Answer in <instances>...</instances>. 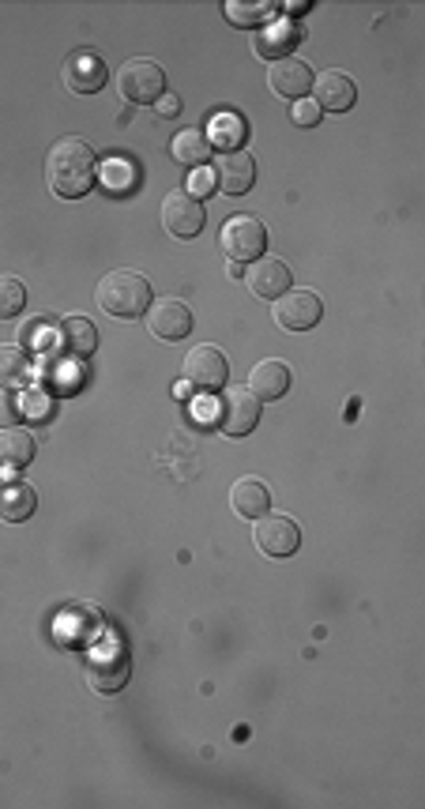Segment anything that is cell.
<instances>
[{
	"instance_id": "cell-1",
	"label": "cell",
	"mask_w": 425,
	"mask_h": 809,
	"mask_svg": "<svg viewBox=\"0 0 425 809\" xmlns=\"http://www.w3.org/2000/svg\"><path fill=\"white\" fill-rule=\"evenodd\" d=\"M99 181V162H94V147L79 136H65L49 147L46 155V184L53 196L79 200L94 189Z\"/></svg>"
},
{
	"instance_id": "cell-2",
	"label": "cell",
	"mask_w": 425,
	"mask_h": 809,
	"mask_svg": "<svg viewBox=\"0 0 425 809\" xmlns=\"http://www.w3.org/2000/svg\"><path fill=\"white\" fill-rule=\"evenodd\" d=\"M150 302H155V290L139 271H110V276H102L99 283V305L110 316H118V321H136V316H144L150 310Z\"/></svg>"
},
{
	"instance_id": "cell-3",
	"label": "cell",
	"mask_w": 425,
	"mask_h": 809,
	"mask_svg": "<svg viewBox=\"0 0 425 809\" xmlns=\"http://www.w3.org/2000/svg\"><path fill=\"white\" fill-rule=\"evenodd\" d=\"M118 91H121V99L132 105H155L166 94V72L155 60L132 57L118 72Z\"/></svg>"
},
{
	"instance_id": "cell-4",
	"label": "cell",
	"mask_w": 425,
	"mask_h": 809,
	"mask_svg": "<svg viewBox=\"0 0 425 809\" xmlns=\"http://www.w3.org/2000/svg\"><path fill=\"white\" fill-rule=\"evenodd\" d=\"M219 245L234 263H253L268 249V231L256 215H230L223 223V234H219Z\"/></svg>"
},
{
	"instance_id": "cell-5",
	"label": "cell",
	"mask_w": 425,
	"mask_h": 809,
	"mask_svg": "<svg viewBox=\"0 0 425 809\" xmlns=\"http://www.w3.org/2000/svg\"><path fill=\"white\" fill-rule=\"evenodd\" d=\"M181 377H184V384H192V389H200V392H219L230 377V362L223 350L203 342V347H192L189 355H184Z\"/></svg>"
},
{
	"instance_id": "cell-6",
	"label": "cell",
	"mask_w": 425,
	"mask_h": 809,
	"mask_svg": "<svg viewBox=\"0 0 425 809\" xmlns=\"http://www.w3.org/2000/svg\"><path fill=\"white\" fill-rule=\"evenodd\" d=\"M215 407V422L226 437H249L260 422V400L249 389H230L223 400L211 403Z\"/></svg>"
},
{
	"instance_id": "cell-7",
	"label": "cell",
	"mask_w": 425,
	"mask_h": 809,
	"mask_svg": "<svg viewBox=\"0 0 425 809\" xmlns=\"http://www.w3.org/2000/svg\"><path fill=\"white\" fill-rule=\"evenodd\" d=\"M253 539H256V550L264 553V558H294L298 547H301V531L298 524L290 520V516H271L264 513L260 520L253 527Z\"/></svg>"
},
{
	"instance_id": "cell-8",
	"label": "cell",
	"mask_w": 425,
	"mask_h": 809,
	"mask_svg": "<svg viewBox=\"0 0 425 809\" xmlns=\"http://www.w3.org/2000/svg\"><path fill=\"white\" fill-rule=\"evenodd\" d=\"M324 316V302L313 290H287L276 302V324L282 332H309Z\"/></svg>"
},
{
	"instance_id": "cell-9",
	"label": "cell",
	"mask_w": 425,
	"mask_h": 809,
	"mask_svg": "<svg viewBox=\"0 0 425 809\" xmlns=\"http://www.w3.org/2000/svg\"><path fill=\"white\" fill-rule=\"evenodd\" d=\"M87 682L99 693H118L128 685V652L118 644H102L87 663Z\"/></svg>"
},
{
	"instance_id": "cell-10",
	"label": "cell",
	"mask_w": 425,
	"mask_h": 809,
	"mask_svg": "<svg viewBox=\"0 0 425 809\" xmlns=\"http://www.w3.org/2000/svg\"><path fill=\"white\" fill-rule=\"evenodd\" d=\"M147 316V332L155 339H166V342H177L184 339L192 332V313L184 302H177V297H163V302H150V310L144 313Z\"/></svg>"
},
{
	"instance_id": "cell-11",
	"label": "cell",
	"mask_w": 425,
	"mask_h": 809,
	"mask_svg": "<svg viewBox=\"0 0 425 809\" xmlns=\"http://www.w3.org/2000/svg\"><path fill=\"white\" fill-rule=\"evenodd\" d=\"M203 204L197 196H189L184 189L170 192V196L163 200V226L170 231L174 237H197L203 231Z\"/></svg>"
},
{
	"instance_id": "cell-12",
	"label": "cell",
	"mask_w": 425,
	"mask_h": 809,
	"mask_svg": "<svg viewBox=\"0 0 425 809\" xmlns=\"http://www.w3.org/2000/svg\"><path fill=\"white\" fill-rule=\"evenodd\" d=\"M245 283H249V290L256 297H264V302H279L282 294L290 290V268L276 257H260L249 263V271H245Z\"/></svg>"
},
{
	"instance_id": "cell-13",
	"label": "cell",
	"mask_w": 425,
	"mask_h": 809,
	"mask_svg": "<svg viewBox=\"0 0 425 809\" xmlns=\"http://www.w3.org/2000/svg\"><path fill=\"white\" fill-rule=\"evenodd\" d=\"M313 68L305 65V60H298V57H282V60H276V65H271V72H268V83H271V91L276 94H282V99H290V102H301L305 99L309 91H313Z\"/></svg>"
},
{
	"instance_id": "cell-14",
	"label": "cell",
	"mask_w": 425,
	"mask_h": 809,
	"mask_svg": "<svg viewBox=\"0 0 425 809\" xmlns=\"http://www.w3.org/2000/svg\"><path fill=\"white\" fill-rule=\"evenodd\" d=\"M211 173H215V184L226 192V196H245L256 181V162H253L249 151H226Z\"/></svg>"
},
{
	"instance_id": "cell-15",
	"label": "cell",
	"mask_w": 425,
	"mask_h": 809,
	"mask_svg": "<svg viewBox=\"0 0 425 809\" xmlns=\"http://www.w3.org/2000/svg\"><path fill=\"white\" fill-rule=\"evenodd\" d=\"M65 87L76 94H94L105 87V65L102 57H94V53L79 49L72 57L65 60Z\"/></svg>"
},
{
	"instance_id": "cell-16",
	"label": "cell",
	"mask_w": 425,
	"mask_h": 809,
	"mask_svg": "<svg viewBox=\"0 0 425 809\" xmlns=\"http://www.w3.org/2000/svg\"><path fill=\"white\" fill-rule=\"evenodd\" d=\"M313 91H316V105L321 110H332V113H347L354 102H358V87H354V79L347 72H324L313 79Z\"/></svg>"
},
{
	"instance_id": "cell-17",
	"label": "cell",
	"mask_w": 425,
	"mask_h": 809,
	"mask_svg": "<svg viewBox=\"0 0 425 809\" xmlns=\"http://www.w3.org/2000/svg\"><path fill=\"white\" fill-rule=\"evenodd\" d=\"M290 389V366L279 362V358H264V362L253 366L249 373V392L256 400H279V395H287Z\"/></svg>"
},
{
	"instance_id": "cell-18",
	"label": "cell",
	"mask_w": 425,
	"mask_h": 809,
	"mask_svg": "<svg viewBox=\"0 0 425 809\" xmlns=\"http://www.w3.org/2000/svg\"><path fill=\"white\" fill-rule=\"evenodd\" d=\"M230 505H234V513L242 516V520H260L271 508V494L260 479H237L234 486H230Z\"/></svg>"
},
{
	"instance_id": "cell-19",
	"label": "cell",
	"mask_w": 425,
	"mask_h": 809,
	"mask_svg": "<svg viewBox=\"0 0 425 809\" xmlns=\"http://www.w3.org/2000/svg\"><path fill=\"white\" fill-rule=\"evenodd\" d=\"M34 508H38L34 486H26V482H0V520L23 524L34 516Z\"/></svg>"
},
{
	"instance_id": "cell-20",
	"label": "cell",
	"mask_w": 425,
	"mask_h": 809,
	"mask_svg": "<svg viewBox=\"0 0 425 809\" xmlns=\"http://www.w3.org/2000/svg\"><path fill=\"white\" fill-rule=\"evenodd\" d=\"M34 460V434L12 426L0 429V474L4 471H23Z\"/></svg>"
},
{
	"instance_id": "cell-21",
	"label": "cell",
	"mask_w": 425,
	"mask_h": 809,
	"mask_svg": "<svg viewBox=\"0 0 425 809\" xmlns=\"http://www.w3.org/2000/svg\"><path fill=\"white\" fill-rule=\"evenodd\" d=\"M57 336H60V347L76 358L94 355V347H99V332H94V324L87 321V316H65V321L57 324Z\"/></svg>"
},
{
	"instance_id": "cell-22",
	"label": "cell",
	"mask_w": 425,
	"mask_h": 809,
	"mask_svg": "<svg viewBox=\"0 0 425 809\" xmlns=\"http://www.w3.org/2000/svg\"><path fill=\"white\" fill-rule=\"evenodd\" d=\"M301 42V31L290 20H276L268 26V31L260 34V38H256V53H260L264 60H271V65H276V60H282V57H290V49H294Z\"/></svg>"
},
{
	"instance_id": "cell-23",
	"label": "cell",
	"mask_w": 425,
	"mask_h": 809,
	"mask_svg": "<svg viewBox=\"0 0 425 809\" xmlns=\"http://www.w3.org/2000/svg\"><path fill=\"white\" fill-rule=\"evenodd\" d=\"M170 155H174L181 166H192V170H203V166H208V158L215 155V147H211V139L203 136L200 128H184V132H177V136H174Z\"/></svg>"
},
{
	"instance_id": "cell-24",
	"label": "cell",
	"mask_w": 425,
	"mask_h": 809,
	"mask_svg": "<svg viewBox=\"0 0 425 809\" xmlns=\"http://www.w3.org/2000/svg\"><path fill=\"white\" fill-rule=\"evenodd\" d=\"M203 136L211 139V147H223V151H237V147L245 144V121L237 117L234 110H219V113H211L208 132H203Z\"/></svg>"
},
{
	"instance_id": "cell-25",
	"label": "cell",
	"mask_w": 425,
	"mask_h": 809,
	"mask_svg": "<svg viewBox=\"0 0 425 809\" xmlns=\"http://www.w3.org/2000/svg\"><path fill=\"white\" fill-rule=\"evenodd\" d=\"M26 381H31V358L12 342H0V389H15Z\"/></svg>"
},
{
	"instance_id": "cell-26",
	"label": "cell",
	"mask_w": 425,
	"mask_h": 809,
	"mask_svg": "<svg viewBox=\"0 0 425 809\" xmlns=\"http://www.w3.org/2000/svg\"><path fill=\"white\" fill-rule=\"evenodd\" d=\"M26 305V286L15 276H0V321L20 316Z\"/></svg>"
},
{
	"instance_id": "cell-27",
	"label": "cell",
	"mask_w": 425,
	"mask_h": 809,
	"mask_svg": "<svg viewBox=\"0 0 425 809\" xmlns=\"http://www.w3.org/2000/svg\"><path fill=\"white\" fill-rule=\"evenodd\" d=\"M279 8L271 4V0H264V4H237V0H230L226 4V20L234 26H253L260 20H268V15H276Z\"/></svg>"
},
{
	"instance_id": "cell-28",
	"label": "cell",
	"mask_w": 425,
	"mask_h": 809,
	"mask_svg": "<svg viewBox=\"0 0 425 809\" xmlns=\"http://www.w3.org/2000/svg\"><path fill=\"white\" fill-rule=\"evenodd\" d=\"M99 178L110 192H121V189H132V184H136V170H132L128 158H110V162L99 170Z\"/></svg>"
},
{
	"instance_id": "cell-29",
	"label": "cell",
	"mask_w": 425,
	"mask_h": 809,
	"mask_svg": "<svg viewBox=\"0 0 425 809\" xmlns=\"http://www.w3.org/2000/svg\"><path fill=\"white\" fill-rule=\"evenodd\" d=\"M321 105L316 102H309V99H301V102H294L290 105V121H294V125H301V128H313L316 121H321Z\"/></svg>"
},
{
	"instance_id": "cell-30",
	"label": "cell",
	"mask_w": 425,
	"mask_h": 809,
	"mask_svg": "<svg viewBox=\"0 0 425 809\" xmlns=\"http://www.w3.org/2000/svg\"><path fill=\"white\" fill-rule=\"evenodd\" d=\"M20 415H23V407L12 395V389H0V429H12L15 422H20Z\"/></svg>"
},
{
	"instance_id": "cell-31",
	"label": "cell",
	"mask_w": 425,
	"mask_h": 809,
	"mask_svg": "<svg viewBox=\"0 0 425 809\" xmlns=\"http://www.w3.org/2000/svg\"><path fill=\"white\" fill-rule=\"evenodd\" d=\"M211 189H215V173L211 170H197L189 178V196H208Z\"/></svg>"
},
{
	"instance_id": "cell-32",
	"label": "cell",
	"mask_w": 425,
	"mask_h": 809,
	"mask_svg": "<svg viewBox=\"0 0 425 809\" xmlns=\"http://www.w3.org/2000/svg\"><path fill=\"white\" fill-rule=\"evenodd\" d=\"M177 110H181V102H177L174 94H163V99H158V113H163V117H174Z\"/></svg>"
}]
</instances>
